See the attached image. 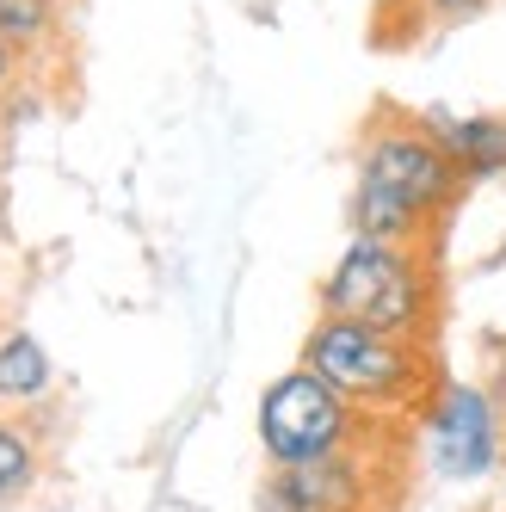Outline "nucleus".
Wrapping results in <instances>:
<instances>
[{
  "label": "nucleus",
  "mask_w": 506,
  "mask_h": 512,
  "mask_svg": "<svg viewBox=\"0 0 506 512\" xmlns=\"http://www.w3.org/2000/svg\"><path fill=\"white\" fill-rule=\"evenodd\" d=\"M463 173L439 149L426 118H377L358 149V186H352V229L365 241H402L420 247L426 229L457 204Z\"/></svg>",
  "instance_id": "obj_1"
},
{
  "label": "nucleus",
  "mask_w": 506,
  "mask_h": 512,
  "mask_svg": "<svg viewBox=\"0 0 506 512\" xmlns=\"http://www.w3.org/2000/svg\"><path fill=\"white\" fill-rule=\"evenodd\" d=\"M303 364L328 383L340 401H352L365 420H395V414H420L432 401V364L426 346L377 334L340 315H321L303 340Z\"/></svg>",
  "instance_id": "obj_2"
},
{
  "label": "nucleus",
  "mask_w": 506,
  "mask_h": 512,
  "mask_svg": "<svg viewBox=\"0 0 506 512\" xmlns=\"http://www.w3.org/2000/svg\"><path fill=\"white\" fill-rule=\"evenodd\" d=\"M321 315H340L358 327H377L395 340H432V315H439V278L420 247L402 241H365L352 235V247L334 260V272L321 278Z\"/></svg>",
  "instance_id": "obj_3"
},
{
  "label": "nucleus",
  "mask_w": 506,
  "mask_h": 512,
  "mask_svg": "<svg viewBox=\"0 0 506 512\" xmlns=\"http://www.w3.org/2000/svg\"><path fill=\"white\" fill-rule=\"evenodd\" d=\"M260 445L272 469H303V463H328L340 451L371 445V420L352 401H340L309 364H297L260 395Z\"/></svg>",
  "instance_id": "obj_4"
},
{
  "label": "nucleus",
  "mask_w": 506,
  "mask_h": 512,
  "mask_svg": "<svg viewBox=\"0 0 506 512\" xmlns=\"http://www.w3.org/2000/svg\"><path fill=\"white\" fill-rule=\"evenodd\" d=\"M500 408L482 383H439L420 408V457L439 482H482L500 463Z\"/></svg>",
  "instance_id": "obj_5"
},
{
  "label": "nucleus",
  "mask_w": 506,
  "mask_h": 512,
  "mask_svg": "<svg viewBox=\"0 0 506 512\" xmlns=\"http://www.w3.org/2000/svg\"><path fill=\"white\" fill-rule=\"evenodd\" d=\"M371 445L340 451L328 463H303V469H272V500L297 506V512H371Z\"/></svg>",
  "instance_id": "obj_6"
},
{
  "label": "nucleus",
  "mask_w": 506,
  "mask_h": 512,
  "mask_svg": "<svg viewBox=\"0 0 506 512\" xmlns=\"http://www.w3.org/2000/svg\"><path fill=\"white\" fill-rule=\"evenodd\" d=\"M439 149L451 155V167L469 179H488V173H506V118H426Z\"/></svg>",
  "instance_id": "obj_7"
},
{
  "label": "nucleus",
  "mask_w": 506,
  "mask_h": 512,
  "mask_svg": "<svg viewBox=\"0 0 506 512\" xmlns=\"http://www.w3.org/2000/svg\"><path fill=\"white\" fill-rule=\"evenodd\" d=\"M50 352L25 334V327H7L0 334V414L13 408H31V401L50 395Z\"/></svg>",
  "instance_id": "obj_8"
},
{
  "label": "nucleus",
  "mask_w": 506,
  "mask_h": 512,
  "mask_svg": "<svg viewBox=\"0 0 506 512\" xmlns=\"http://www.w3.org/2000/svg\"><path fill=\"white\" fill-rule=\"evenodd\" d=\"M62 0H0V38H7L13 56H31L56 38Z\"/></svg>",
  "instance_id": "obj_9"
},
{
  "label": "nucleus",
  "mask_w": 506,
  "mask_h": 512,
  "mask_svg": "<svg viewBox=\"0 0 506 512\" xmlns=\"http://www.w3.org/2000/svg\"><path fill=\"white\" fill-rule=\"evenodd\" d=\"M31 482H38V438H31L25 420L0 414V506L19 500Z\"/></svg>",
  "instance_id": "obj_10"
},
{
  "label": "nucleus",
  "mask_w": 506,
  "mask_h": 512,
  "mask_svg": "<svg viewBox=\"0 0 506 512\" xmlns=\"http://www.w3.org/2000/svg\"><path fill=\"white\" fill-rule=\"evenodd\" d=\"M414 7H420L426 19H439V25H457V19H469V13H482L488 0H414Z\"/></svg>",
  "instance_id": "obj_11"
},
{
  "label": "nucleus",
  "mask_w": 506,
  "mask_h": 512,
  "mask_svg": "<svg viewBox=\"0 0 506 512\" xmlns=\"http://www.w3.org/2000/svg\"><path fill=\"white\" fill-rule=\"evenodd\" d=\"M13 68H19V56L7 50V38H0V93H7V81H13Z\"/></svg>",
  "instance_id": "obj_12"
},
{
  "label": "nucleus",
  "mask_w": 506,
  "mask_h": 512,
  "mask_svg": "<svg viewBox=\"0 0 506 512\" xmlns=\"http://www.w3.org/2000/svg\"><path fill=\"white\" fill-rule=\"evenodd\" d=\"M260 512H297V506H284V500H272V494H266V500H260Z\"/></svg>",
  "instance_id": "obj_13"
},
{
  "label": "nucleus",
  "mask_w": 506,
  "mask_h": 512,
  "mask_svg": "<svg viewBox=\"0 0 506 512\" xmlns=\"http://www.w3.org/2000/svg\"><path fill=\"white\" fill-rule=\"evenodd\" d=\"M500 512H506V506H500Z\"/></svg>",
  "instance_id": "obj_14"
}]
</instances>
